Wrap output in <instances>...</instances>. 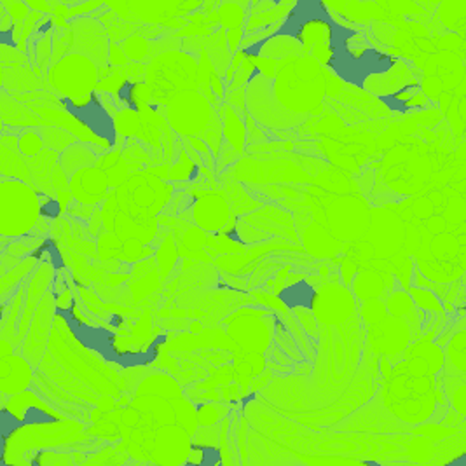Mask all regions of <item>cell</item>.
<instances>
[{"mask_svg": "<svg viewBox=\"0 0 466 466\" xmlns=\"http://www.w3.org/2000/svg\"><path fill=\"white\" fill-rule=\"evenodd\" d=\"M100 20H102L106 26L110 43H123L129 35H133V32L137 30L133 25L123 22L121 18H117V16H116L114 13H110V11H106V16L102 15Z\"/></svg>", "mask_w": 466, "mask_h": 466, "instance_id": "40", "label": "cell"}, {"mask_svg": "<svg viewBox=\"0 0 466 466\" xmlns=\"http://www.w3.org/2000/svg\"><path fill=\"white\" fill-rule=\"evenodd\" d=\"M129 64V58L123 47L117 43H110V55H108V65L112 66H127Z\"/></svg>", "mask_w": 466, "mask_h": 466, "instance_id": "51", "label": "cell"}, {"mask_svg": "<svg viewBox=\"0 0 466 466\" xmlns=\"http://www.w3.org/2000/svg\"><path fill=\"white\" fill-rule=\"evenodd\" d=\"M147 68L148 85L152 98L159 106H167L173 96L182 91L196 89L198 65L189 53H163Z\"/></svg>", "mask_w": 466, "mask_h": 466, "instance_id": "4", "label": "cell"}, {"mask_svg": "<svg viewBox=\"0 0 466 466\" xmlns=\"http://www.w3.org/2000/svg\"><path fill=\"white\" fill-rule=\"evenodd\" d=\"M224 125V140L231 144L239 154H245L248 146V127L241 114H238L233 106L224 104L218 108Z\"/></svg>", "mask_w": 466, "mask_h": 466, "instance_id": "25", "label": "cell"}, {"mask_svg": "<svg viewBox=\"0 0 466 466\" xmlns=\"http://www.w3.org/2000/svg\"><path fill=\"white\" fill-rule=\"evenodd\" d=\"M0 110H2V125L11 127H41L49 125L32 106L20 102L15 95L2 89L0 95Z\"/></svg>", "mask_w": 466, "mask_h": 466, "instance_id": "19", "label": "cell"}, {"mask_svg": "<svg viewBox=\"0 0 466 466\" xmlns=\"http://www.w3.org/2000/svg\"><path fill=\"white\" fill-rule=\"evenodd\" d=\"M447 361L466 372V329L452 336L447 346Z\"/></svg>", "mask_w": 466, "mask_h": 466, "instance_id": "41", "label": "cell"}, {"mask_svg": "<svg viewBox=\"0 0 466 466\" xmlns=\"http://www.w3.org/2000/svg\"><path fill=\"white\" fill-rule=\"evenodd\" d=\"M43 217L41 198L30 184L5 178L0 180V234L18 238L34 231Z\"/></svg>", "mask_w": 466, "mask_h": 466, "instance_id": "3", "label": "cell"}, {"mask_svg": "<svg viewBox=\"0 0 466 466\" xmlns=\"http://www.w3.org/2000/svg\"><path fill=\"white\" fill-rule=\"evenodd\" d=\"M418 83L416 77L412 76V70L409 68V65L397 60V64L391 68H388L382 74H374L369 76L363 83V89H367L372 95H378L380 98L384 96H391L399 91H402L403 87Z\"/></svg>", "mask_w": 466, "mask_h": 466, "instance_id": "17", "label": "cell"}, {"mask_svg": "<svg viewBox=\"0 0 466 466\" xmlns=\"http://www.w3.org/2000/svg\"><path fill=\"white\" fill-rule=\"evenodd\" d=\"M100 83L98 65L85 55L68 53L47 72L46 85L60 98L81 100L96 91Z\"/></svg>", "mask_w": 466, "mask_h": 466, "instance_id": "7", "label": "cell"}, {"mask_svg": "<svg viewBox=\"0 0 466 466\" xmlns=\"http://www.w3.org/2000/svg\"><path fill=\"white\" fill-rule=\"evenodd\" d=\"M319 292L313 289V285L306 283L304 279L294 283V285H289L285 287V290L279 294V300L289 308V309H294V308H315V300H317Z\"/></svg>", "mask_w": 466, "mask_h": 466, "instance_id": "32", "label": "cell"}, {"mask_svg": "<svg viewBox=\"0 0 466 466\" xmlns=\"http://www.w3.org/2000/svg\"><path fill=\"white\" fill-rule=\"evenodd\" d=\"M445 399L454 412L466 418V372L456 369L452 363H445L442 378Z\"/></svg>", "mask_w": 466, "mask_h": 466, "instance_id": "26", "label": "cell"}, {"mask_svg": "<svg viewBox=\"0 0 466 466\" xmlns=\"http://www.w3.org/2000/svg\"><path fill=\"white\" fill-rule=\"evenodd\" d=\"M56 297V311H72L74 309V294L70 289H66Z\"/></svg>", "mask_w": 466, "mask_h": 466, "instance_id": "54", "label": "cell"}, {"mask_svg": "<svg viewBox=\"0 0 466 466\" xmlns=\"http://www.w3.org/2000/svg\"><path fill=\"white\" fill-rule=\"evenodd\" d=\"M98 154L93 150L89 144L85 142H76L70 147L60 154V165L64 167L68 177L77 173L87 167H95L98 163Z\"/></svg>", "mask_w": 466, "mask_h": 466, "instance_id": "30", "label": "cell"}, {"mask_svg": "<svg viewBox=\"0 0 466 466\" xmlns=\"http://www.w3.org/2000/svg\"><path fill=\"white\" fill-rule=\"evenodd\" d=\"M26 161H28L30 170L34 175V182H35L37 192L47 194L51 198H56V189L53 186L51 171L55 168V165L60 161V152L44 147L43 152H39L34 157H26Z\"/></svg>", "mask_w": 466, "mask_h": 466, "instance_id": "23", "label": "cell"}, {"mask_svg": "<svg viewBox=\"0 0 466 466\" xmlns=\"http://www.w3.org/2000/svg\"><path fill=\"white\" fill-rule=\"evenodd\" d=\"M39 129H41V135H43L44 147L56 150L60 154L70 147L72 144L79 142L74 133H70L65 127H56V125H44Z\"/></svg>", "mask_w": 466, "mask_h": 466, "instance_id": "33", "label": "cell"}, {"mask_svg": "<svg viewBox=\"0 0 466 466\" xmlns=\"http://www.w3.org/2000/svg\"><path fill=\"white\" fill-rule=\"evenodd\" d=\"M46 243V238L34 236V234H23L18 238H11V241L0 250V254L13 255L25 258L28 255H34L35 250H39Z\"/></svg>", "mask_w": 466, "mask_h": 466, "instance_id": "34", "label": "cell"}, {"mask_svg": "<svg viewBox=\"0 0 466 466\" xmlns=\"http://www.w3.org/2000/svg\"><path fill=\"white\" fill-rule=\"evenodd\" d=\"M154 110L161 108L171 129L178 137H201L210 127L218 110L198 89H187L173 96L167 106H150Z\"/></svg>", "mask_w": 466, "mask_h": 466, "instance_id": "8", "label": "cell"}, {"mask_svg": "<svg viewBox=\"0 0 466 466\" xmlns=\"http://www.w3.org/2000/svg\"><path fill=\"white\" fill-rule=\"evenodd\" d=\"M177 245L180 257L184 258H192V260H201V262H210L212 257L205 250L207 247H215V238L212 234L207 233L199 226L192 224L186 229H177Z\"/></svg>", "mask_w": 466, "mask_h": 466, "instance_id": "21", "label": "cell"}, {"mask_svg": "<svg viewBox=\"0 0 466 466\" xmlns=\"http://www.w3.org/2000/svg\"><path fill=\"white\" fill-rule=\"evenodd\" d=\"M233 407L229 402H201L198 403V421L199 426H213L229 418Z\"/></svg>", "mask_w": 466, "mask_h": 466, "instance_id": "35", "label": "cell"}, {"mask_svg": "<svg viewBox=\"0 0 466 466\" xmlns=\"http://www.w3.org/2000/svg\"><path fill=\"white\" fill-rule=\"evenodd\" d=\"M156 262H157V269H159V275L163 278V281L168 283L171 273L175 271V268L180 262V252H178L175 234H168L161 241V245L157 247V252H156Z\"/></svg>", "mask_w": 466, "mask_h": 466, "instance_id": "31", "label": "cell"}, {"mask_svg": "<svg viewBox=\"0 0 466 466\" xmlns=\"http://www.w3.org/2000/svg\"><path fill=\"white\" fill-rule=\"evenodd\" d=\"M192 217L194 224L207 233L218 234L226 229V226L233 218V207L226 196L207 192L192 205Z\"/></svg>", "mask_w": 466, "mask_h": 466, "instance_id": "14", "label": "cell"}, {"mask_svg": "<svg viewBox=\"0 0 466 466\" xmlns=\"http://www.w3.org/2000/svg\"><path fill=\"white\" fill-rule=\"evenodd\" d=\"M278 315L271 308H241L224 321L226 332L239 348V353H260L275 340Z\"/></svg>", "mask_w": 466, "mask_h": 466, "instance_id": "5", "label": "cell"}, {"mask_svg": "<svg viewBox=\"0 0 466 466\" xmlns=\"http://www.w3.org/2000/svg\"><path fill=\"white\" fill-rule=\"evenodd\" d=\"M192 447V435L182 424L159 426L152 463L157 465H186Z\"/></svg>", "mask_w": 466, "mask_h": 466, "instance_id": "12", "label": "cell"}, {"mask_svg": "<svg viewBox=\"0 0 466 466\" xmlns=\"http://www.w3.org/2000/svg\"><path fill=\"white\" fill-rule=\"evenodd\" d=\"M290 311L294 313L300 329L306 332V336L311 339L313 346H315L317 338H319V319H317L315 311L311 308H302V306L294 308Z\"/></svg>", "mask_w": 466, "mask_h": 466, "instance_id": "45", "label": "cell"}, {"mask_svg": "<svg viewBox=\"0 0 466 466\" xmlns=\"http://www.w3.org/2000/svg\"><path fill=\"white\" fill-rule=\"evenodd\" d=\"M2 409H7L22 426L58 423L65 420L64 412L41 399L39 391L30 388L16 395L2 393Z\"/></svg>", "mask_w": 466, "mask_h": 466, "instance_id": "11", "label": "cell"}, {"mask_svg": "<svg viewBox=\"0 0 466 466\" xmlns=\"http://www.w3.org/2000/svg\"><path fill=\"white\" fill-rule=\"evenodd\" d=\"M241 217H245L250 224H254L257 229L269 234V236H279L281 239H285V238L294 239L296 243L299 241L296 234V222L289 212H283L275 207H268L258 212L241 215Z\"/></svg>", "mask_w": 466, "mask_h": 466, "instance_id": "18", "label": "cell"}, {"mask_svg": "<svg viewBox=\"0 0 466 466\" xmlns=\"http://www.w3.org/2000/svg\"><path fill=\"white\" fill-rule=\"evenodd\" d=\"M0 62L2 65H32L28 53L22 51L16 46H9L7 43H2L0 46Z\"/></svg>", "mask_w": 466, "mask_h": 466, "instance_id": "47", "label": "cell"}, {"mask_svg": "<svg viewBox=\"0 0 466 466\" xmlns=\"http://www.w3.org/2000/svg\"><path fill=\"white\" fill-rule=\"evenodd\" d=\"M46 86L32 65H2V89L9 93H32Z\"/></svg>", "mask_w": 466, "mask_h": 466, "instance_id": "22", "label": "cell"}, {"mask_svg": "<svg viewBox=\"0 0 466 466\" xmlns=\"http://www.w3.org/2000/svg\"><path fill=\"white\" fill-rule=\"evenodd\" d=\"M119 46L127 53L129 62H142L146 60V56H150V43L144 35H129Z\"/></svg>", "mask_w": 466, "mask_h": 466, "instance_id": "44", "label": "cell"}, {"mask_svg": "<svg viewBox=\"0 0 466 466\" xmlns=\"http://www.w3.org/2000/svg\"><path fill=\"white\" fill-rule=\"evenodd\" d=\"M16 353V346L9 339H0V357H9Z\"/></svg>", "mask_w": 466, "mask_h": 466, "instance_id": "57", "label": "cell"}, {"mask_svg": "<svg viewBox=\"0 0 466 466\" xmlns=\"http://www.w3.org/2000/svg\"><path fill=\"white\" fill-rule=\"evenodd\" d=\"M70 28L74 34L72 53L85 55L98 66H106L110 55V37L104 22L91 15H85L70 18Z\"/></svg>", "mask_w": 466, "mask_h": 466, "instance_id": "9", "label": "cell"}, {"mask_svg": "<svg viewBox=\"0 0 466 466\" xmlns=\"http://www.w3.org/2000/svg\"><path fill=\"white\" fill-rule=\"evenodd\" d=\"M254 49L255 55L262 60H287L306 53L304 43L297 35L289 32H278L264 43L257 44L250 51Z\"/></svg>", "mask_w": 466, "mask_h": 466, "instance_id": "20", "label": "cell"}, {"mask_svg": "<svg viewBox=\"0 0 466 466\" xmlns=\"http://www.w3.org/2000/svg\"><path fill=\"white\" fill-rule=\"evenodd\" d=\"M224 463L220 447H210V445L192 444L189 458L186 465H220Z\"/></svg>", "mask_w": 466, "mask_h": 466, "instance_id": "38", "label": "cell"}, {"mask_svg": "<svg viewBox=\"0 0 466 466\" xmlns=\"http://www.w3.org/2000/svg\"><path fill=\"white\" fill-rule=\"evenodd\" d=\"M55 319H56V297L53 294V290H49L44 297L43 302L39 304L30 323L28 334L20 348V353L25 359H28L35 369L41 365L44 355L47 351L51 334L55 329Z\"/></svg>", "mask_w": 466, "mask_h": 466, "instance_id": "10", "label": "cell"}, {"mask_svg": "<svg viewBox=\"0 0 466 466\" xmlns=\"http://www.w3.org/2000/svg\"><path fill=\"white\" fill-rule=\"evenodd\" d=\"M129 163H127L125 157H121L112 168L106 170V177H108V182H110V187L112 189H117L121 187L123 184H127V178H129Z\"/></svg>", "mask_w": 466, "mask_h": 466, "instance_id": "48", "label": "cell"}, {"mask_svg": "<svg viewBox=\"0 0 466 466\" xmlns=\"http://www.w3.org/2000/svg\"><path fill=\"white\" fill-rule=\"evenodd\" d=\"M372 34H374L376 39L381 41L382 44H391L393 35H395V28H393V26H388V25H381V23H374V25H372Z\"/></svg>", "mask_w": 466, "mask_h": 466, "instance_id": "52", "label": "cell"}, {"mask_svg": "<svg viewBox=\"0 0 466 466\" xmlns=\"http://www.w3.org/2000/svg\"><path fill=\"white\" fill-rule=\"evenodd\" d=\"M20 152L25 157H34L44 150V138L39 127H25L20 135Z\"/></svg>", "mask_w": 466, "mask_h": 466, "instance_id": "43", "label": "cell"}, {"mask_svg": "<svg viewBox=\"0 0 466 466\" xmlns=\"http://www.w3.org/2000/svg\"><path fill=\"white\" fill-rule=\"evenodd\" d=\"M161 283H163V278L159 275V269H156V271L148 273V275L144 276V278L131 279V283L127 285V289H129V292H131L133 300H142V299H146V297L150 296V294H154V292L159 289Z\"/></svg>", "mask_w": 466, "mask_h": 466, "instance_id": "37", "label": "cell"}, {"mask_svg": "<svg viewBox=\"0 0 466 466\" xmlns=\"http://www.w3.org/2000/svg\"><path fill=\"white\" fill-rule=\"evenodd\" d=\"M39 258L35 255H28L25 257L22 262L9 269L5 275L0 276V296H2V306L9 300V297L13 296L18 287L28 279V276L34 273V269L39 266Z\"/></svg>", "mask_w": 466, "mask_h": 466, "instance_id": "29", "label": "cell"}, {"mask_svg": "<svg viewBox=\"0 0 466 466\" xmlns=\"http://www.w3.org/2000/svg\"><path fill=\"white\" fill-rule=\"evenodd\" d=\"M205 43H207V39H203V37H191L182 43V49L192 56H198L201 53V49L205 47Z\"/></svg>", "mask_w": 466, "mask_h": 466, "instance_id": "55", "label": "cell"}, {"mask_svg": "<svg viewBox=\"0 0 466 466\" xmlns=\"http://www.w3.org/2000/svg\"><path fill=\"white\" fill-rule=\"evenodd\" d=\"M205 329H203V323L199 321V319H194L191 321V325H189V332L191 334H201Z\"/></svg>", "mask_w": 466, "mask_h": 466, "instance_id": "58", "label": "cell"}, {"mask_svg": "<svg viewBox=\"0 0 466 466\" xmlns=\"http://www.w3.org/2000/svg\"><path fill=\"white\" fill-rule=\"evenodd\" d=\"M137 395H157L165 399H182L186 397V391L182 390L180 382L177 381L168 372L163 370H154L148 374L144 381L138 384L135 397Z\"/></svg>", "mask_w": 466, "mask_h": 466, "instance_id": "24", "label": "cell"}, {"mask_svg": "<svg viewBox=\"0 0 466 466\" xmlns=\"http://www.w3.org/2000/svg\"><path fill=\"white\" fill-rule=\"evenodd\" d=\"M72 44H74V34H72L70 25L53 28V62H51V66L58 64L68 53H72Z\"/></svg>", "mask_w": 466, "mask_h": 466, "instance_id": "39", "label": "cell"}, {"mask_svg": "<svg viewBox=\"0 0 466 466\" xmlns=\"http://www.w3.org/2000/svg\"><path fill=\"white\" fill-rule=\"evenodd\" d=\"M228 191H229V198L228 199L231 201V207H233V212L236 217L238 215H247L248 212H255L260 207V203L254 201L252 196H248L247 192L241 189V186H238V184L228 187Z\"/></svg>", "mask_w": 466, "mask_h": 466, "instance_id": "42", "label": "cell"}, {"mask_svg": "<svg viewBox=\"0 0 466 466\" xmlns=\"http://www.w3.org/2000/svg\"><path fill=\"white\" fill-rule=\"evenodd\" d=\"M205 47H207V55H208V60L212 62L215 72L220 77H226L228 68L233 62L234 56L229 43H228V30L226 28L215 30L212 35L207 39Z\"/></svg>", "mask_w": 466, "mask_h": 466, "instance_id": "28", "label": "cell"}, {"mask_svg": "<svg viewBox=\"0 0 466 466\" xmlns=\"http://www.w3.org/2000/svg\"><path fill=\"white\" fill-rule=\"evenodd\" d=\"M35 367L22 353L0 357V393L16 395L28 390L34 382Z\"/></svg>", "mask_w": 466, "mask_h": 466, "instance_id": "16", "label": "cell"}, {"mask_svg": "<svg viewBox=\"0 0 466 466\" xmlns=\"http://www.w3.org/2000/svg\"><path fill=\"white\" fill-rule=\"evenodd\" d=\"M96 208L98 207H93V205H85V203H79V201H74L72 205H70V208L66 210V213L70 215V217H74V218H79V220H89L95 212H96Z\"/></svg>", "mask_w": 466, "mask_h": 466, "instance_id": "50", "label": "cell"}, {"mask_svg": "<svg viewBox=\"0 0 466 466\" xmlns=\"http://www.w3.org/2000/svg\"><path fill=\"white\" fill-rule=\"evenodd\" d=\"M25 2L32 11H37V13H43V15L53 13V7L47 4V0H25Z\"/></svg>", "mask_w": 466, "mask_h": 466, "instance_id": "56", "label": "cell"}, {"mask_svg": "<svg viewBox=\"0 0 466 466\" xmlns=\"http://www.w3.org/2000/svg\"><path fill=\"white\" fill-rule=\"evenodd\" d=\"M241 157H243V154H239L231 144H228V142L224 140V144H222V147H220V152H218V156H217V170H215V173H224V171L233 168V167L238 165V161H239Z\"/></svg>", "mask_w": 466, "mask_h": 466, "instance_id": "46", "label": "cell"}, {"mask_svg": "<svg viewBox=\"0 0 466 466\" xmlns=\"http://www.w3.org/2000/svg\"><path fill=\"white\" fill-rule=\"evenodd\" d=\"M243 37H245V28L243 26H236V28H231L228 32V43H229V47H231L233 53L239 51L241 43H243Z\"/></svg>", "mask_w": 466, "mask_h": 466, "instance_id": "53", "label": "cell"}, {"mask_svg": "<svg viewBox=\"0 0 466 466\" xmlns=\"http://www.w3.org/2000/svg\"><path fill=\"white\" fill-rule=\"evenodd\" d=\"M0 173L5 178H16L23 180L26 184H30L32 187H35L34 182V175L30 170V165L26 161V157L23 156L18 148H9L5 146H0Z\"/></svg>", "mask_w": 466, "mask_h": 466, "instance_id": "27", "label": "cell"}, {"mask_svg": "<svg viewBox=\"0 0 466 466\" xmlns=\"http://www.w3.org/2000/svg\"><path fill=\"white\" fill-rule=\"evenodd\" d=\"M2 5L7 9L15 23L25 22L32 11L25 0H2Z\"/></svg>", "mask_w": 466, "mask_h": 466, "instance_id": "49", "label": "cell"}, {"mask_svg": "<svg viewBox=\"0 0 466 466\" xmlns=\"http://www.w3.org/2000/svg\"><path fill=\"white\" fill-rule=\"evenodd\" d=\"M444 367L445 355L439 344L420 340L407 348L400 360L384 370V403L388 410L403 423L428 421L442 400L439 393L442 380H439V376Z\"/></svg>", "mask_w": 466, "mask_h": 466, "instance_id": "1", "label": "cell"}, {"mask_svg": "<svg viewBox=\"0 0 466 466\" xmlns=\"http://www.w3.org/2000/svg\"><path fill=\"white\" fill-rule=\"evenodd\" d=\"M463 452H466V421L452 437H449L447 441H442L441 444L435 445V449H433L435 458L445 456L442 463H451L454 458L461 456Z\"/></svg>", "mask_w": 466, "mask_h": 466, "instance_id": "36", "label": "cell"}, {"mask_svg": "<svg viewBox=\"0 0 466 466\" xmlns=\"http://www.w3.org/2000/svg\"><path fill=\"white\" fill-rule=\"evenodd\" d=\"M313 311L319 321L325 325L348 321L355 313V296L344 285L327 283L319 289Z\"/></svg>", "mask_w": 466, "mask_h": 466, "instance_id": "13", "label": "cell"}, {"mask_svg": "<svg viewBox=\"0 0 466 466\" xmlns=\"http://www.w3.org/2000/svg\"><path fill=\"white\" fill-rule=\"evenodd\" d=\"M70 189L76 201L98 207L102 201H106V194L112 187L106 171L95 165L74 173L70 177Z\"/></svg>", "mask_w": 466, "mask_h": 466, "instance_id": "15", "label": "cell"}, {"mask_svg": "<svg viewBox=\"0 0 466 466\" xmlns=\"http://www.w3.org/2000/svg\"><path fill=\"white\" fill-rule=\"evenodd\" d=\"M247 112L258 127L269 129H292L309 117L308 114H297L283 106L276 98L273 77H268L260 70L255 72L252 81L247 85Z\"/></svg>", "mask_w": 466, "mask_h": 466, "instance_id": "6", "label": "cell"}, {"mask_svg": "<svg viewBox=\"0 0 466 466\" xmlns=\"http://www.w3.org/2000/svg\"><path fill=\"white\" fill-rule=\"evenodd\" d=\"M273 87L276 98L289 110L308 116L313 114L325 95L319 60L308 55L292 58L290 64L278 68Z\"/></svg>", "mask_w": 466, "mask_h": 466, "instance_id": "2", "label": "cell"}]
</instances>
